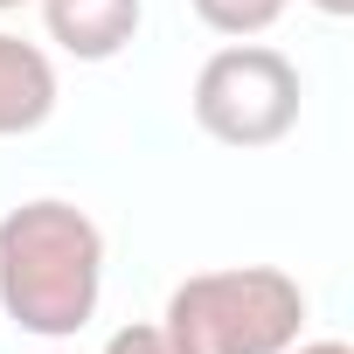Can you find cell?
Here are the masks:
<instances>
[{
  "mask_svg": "<svg viewBox=\"0 0 354 354\" xmlns=\"http://www.w3.org/2000/svg\"><path fill=\"white\" fill-rule=\"evenodd\" d=\"M285 354H354V347H347V340H292Z\"/></svg>",
  "mask_w": 354,
  "mask_h": 354,
  "instance_id": "8",
  "label": "cell"
},
{
  "mask_svg": "<svg viewBox=\"0 0 354 354\" xmlns=\"http://www.w3.org/2000/svg\"><path fill=\"white\" fill-rule=\"evenodd\" d=\"M299 70L271 42H230L195 77V125L216 146H278L299 125Z\"/></svg>",
  "mask_w": 354,
  "mask_h": 354,
  "instance_id": "3",
  "label": "cell"
},
{
  "mask_svg": "<svg viewBox=\"0 0 354 354\" xmlns=\"http://www.w3.org/2000/svg\"><path fill=\"white\" fill-rule=\"evenodd\" d=\"M146 21V0H42V28L77 63H111Z\"/></svg>",
  "mask_w": 354,
  "mask_h": 354,
  "instance_id": "4",
  "label": "cell"
},
{
  "mask_svg": "<svg viewBox=\"0 0 354 354\" xmlns=\"http://www.w3.org/2000/svg\"><path fill=\"white\" fill-rule=\"evenodd\" d=\"M104 299V230L77 202H21L0 216V306L35 340H77Z\"/></svg>",
  "mask_w": 354,
  "mask_h": 354,
  "instance_id": "1",
  "label": "cell"
},
{
  "mask_svg": "<svg viewBox=\"0 0 354 354\" xmlns=\"http://www.w3.org/2000/svg\"><path fill=\"white\" fill-rule=\"evenodd\" d=\"M56 111V63L49 49L21 42L0 28V139H21L35 125H49Z\"/></svg>",
  "mask_w": 354,
  "mask_h": 354,
  "instance_id": "5",
  "label": "cell"
},
{
  "mask_svg": "<svg viewBox=\"0 0 354 354\" xmlns=\"http://www.w3.org/2000/svg\"><path fill=\"white\" fill-rule=\"evenodd\" d=\"M8 8H28V0H0V15H8Z\"/></svg>",
  "mask_w": 354,
  "mask_h": 354,
  "instance_id": "10",
  "label": "cell"
},
{
  "mask_svg": "<svg viewBox=\"0 0 354 354\" xmlns=\"http://www.w3.org/2000/svg\"><path fill=\"white\" fill-rule=\"evenodd\" d=\"M313 8H319V15H333V21H340V15H354V0H313Z\"/></svg>",
  "mask_w": 354,
  "mask_h": 354,
  "instance_id": "9",
  "label": "cell"
},
{
  "mask_svg": "<svg viewBox=\"0 0 354 354\" xmlns=\"http://www.w3.org/2000/svg\"><path fill=\"white\" fill-rule=\"evenodd\" d=\"M188 8H195V21H202L209 35L257 42L264 28H278V21H285V8H292V0H188Z\"/></svg>",
  "mask_w": 354,
  "mask_h": 354,
  "instance_id": "6",
  "label": "cell"
},
{
  "mask_svg": "<svg viewBox=\"0 0 354 354\" xmlns=\"http://www.w3.org/2000/svg\"><path fill=\"white\" fill-rule=\"evenodd\" d=\"M174 354H285L306 333V292L278 264H230L174 285L160 319Z\"/></svg>",
  "mask_w": 354,
  "mask_h": 354,
  "instance_id": "2",
  "label": "cell"
},
{
  "mask_svg": "<svg viewBox=\"0 0 354 354\" xmlns=\"http://www.w3.org/2000/svg\"><path fill=\"white\" fill-rule=\"evenodd\" d=\"M104 354H174V347H167L160 326H139V319H132V326H118V333L104 340Z\"/></svg>",
  "mask_w": 354,
  "mask_h": 354,
  "instance_id": "7",
  "label": "cell"
}]
</instances>
